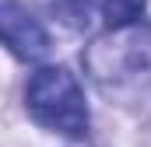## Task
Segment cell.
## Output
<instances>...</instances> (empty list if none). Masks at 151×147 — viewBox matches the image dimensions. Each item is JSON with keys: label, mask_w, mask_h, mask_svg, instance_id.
Instances as JSON below:
<instances>
[{"label": "cell", "mask_w": 151, "mask_h": 147, "mask_svg": "<svg viewBox=\"0 0 151 147\" xmlns=\"http://www.w3.org/2000/svg\"><path fill=\"white\" fill-rule=\"evenodd\" d=\"M39 4L53 21L67 25L70 32H84L91 25V0H39Z\"/></svg>", "instance_id": "3957f363"}, {"label": "cell", "mask_w": 151, "mask_h": 147, "mask_svg": "<svg viewBox=\"0 0 151 147\" xmlns=\"http://www.w3.org/2000/svg\"><path fill=\"white\" fill-rule=\"evenodd\" d=\"M25 102H28V112L35 116V123H42L46 130L63 133V137H84L88 105H84V91L77 77L67 67L35 70L25 88Z\"/></svg>", "instance_id": "6da1fadb"}, {"label": "cell", "mask_w": 151, "mask_h": 147, "mask_svg": "<svg viewBox=\"0 0 151 147\" xmlns=\"http://www.w3.org/2000/svg\"><path fill=\"white\" fill-rule=\"evenodd\" d=\"M0 42L25 63L49 53V35L21 0H0Z\"/></svg>", "instance_id": "7a4b0ae2"}, {"label": "cell", "mask_w": 151, "mask_h": 147, "mask_svg": "<svg viewBox=\"0 0 151 147\" xmlns=\"http://www.w3.org/2000/svg\"><path fill=\"white\" fill-rule=\"evenodd\" d=\"M144 4H148V0H106V4H102L106 25H109L113 32L130 28V25H134V21L144 14Z\"/></svg>", "instance_id": "277c9868"}]
</instances>
